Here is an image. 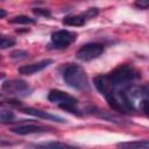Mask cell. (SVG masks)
Here are the masks:
<instances>
[{"label": "cell", "mask_w": 149, "mask_h": 149, "mask_svg": "<svg viewBox=\"0 0 149 149\" xmlns=\"http://www.w3.org/2000/svg\"><path fill=\"white\" fill-rule=\"evenodd\" d=\"M140 78V72L130 65H119L113 71L93 79L95 88L116 112L129 114L133 109L127 98V90Z\"/></svg>", "instance_id": "cell-1"}, {"label": "cell", "mask_w": 149, "mask_h": 149, "mask_svg": "<svg viewBox=\"0 0 149 149\" xmlns=\"http://www.w3.org/2000/svg\"><path fill=\"white\" fill-rule=\"evenodd\" d=\"M62 77L64 81L72 88L78 91H88L90 83L85 70L78 64H66L62 69Z\"/></svg>", "instance_id": "cell-2"}, {"label": "cell", "mask_w": 149, "mask_h": 149, "mask_svg": "<svg viewBox=\"0 0 149 149\" xmlns=\"http://www.w3.org/2000/svg\"><path fill=\"white\" fill-rule=\"evenodd\" d=\"M127 98L134 112H141L149 118V84L132 85L127 90Z\"/></svg>", "instance_id": "cell-3"}, {"label": "cell", "mask_w": 149, "mask_h": 149, "mask_svg": "<svg viewBox=\"0 0 149 149\" xmlns=\"http://www.w3.org/2000/svg\"><path fill=\"white\" fill-rule=\"evenodd\" d=\"M48 100L52 104H56L58 107L62 109L71 113L79 115V109H78V101L74 97L65 93L64 91L61 90H50L48 93Z\"/></svg>", "instance_id": "cell-4"}, {"label": "cell", "mask_w": 149, "mask_h": 149, "mask_svg": "<svg viewBox=\"0 0 149 149\" xmlns=\"http://www.w3.org/2000/svg\"><path fill=\"white\" fill-rule=\"evenodd\" d=\"M1 90L6 94L15 95V97H26V95H29L33 91V88L29 86V84L22 79L6 80L2 83Z\"/></svg>", "instance_id": "cell-5"}, {"label": "cell", "mask_w": 149, "mask_h": 149, "mask_svg": "<svg viewBox=\"0 0 149 149\" xmlns=\"http://www.w3.org/2000/svg\"><path fill=\"white\" fill-rule=\"evenodd\" d=\"M105 48L101 43H98V42H91V43H87V44H84L76 54V57L79 59V61H83V62H90V61H93L95 58H98L99 56L102 55Z\"/></svg>", "instance_id": "cell-6"}, {"label": "cell", "mask_w": 149, "mask_h": 149, "mask_svg": "<svg viewBox=\"0 0 149 149\" xmlns=\"http://www.w3.org/2000/svg\"><path fill=\"white\" fill-rule=\"evenodd\" d=\"M76 36H77V34H74L70 30L61 29V30L52 33L51 44L56 49H64V48H68L69 45H71L76 41Z\"/></svg>", "instance_id": "cell-7"}, {"label": "cell", "mask_w": 149, "mask_h": 149, "mask_svg": "<svg viewBox=\"0 0 149 149\" xmlns=\"http://www.w3.org/2000/svg\"><path fill=\"white\" fill-rule=\"evenodd\" d=\"M9 130L16 135H29V134L48 132V128L36 123H23V125H17L15 127H12Z\"/></svg>", "instance_id": "cell-8"}, {"label": "cell", "mask_w": 149, "mask_h": 149, "mask_svg": "<svg viewBox=\"0 0 149 149\" xmlns=\"http://www.w3.org/2000/svg\"><path fill=\"white\" fill-rule=\"evenodd\" d=\"M52 63V59H42L37 63H31V64H27V65H22L17 69L19 73L20 74H23V76H31L34 73H37L42 70H44L45 68H48L50 64Z\"/></svg>", "instance_id": "cell-9"}, {"label": "cell", "mask_w": 149, "mask_h": 149, "mask_svg": "<svg viewBox=\"0 0 149 149\" xmlns=\"http://www.w3.org/2000/svg\"><path fill=\"white\" fill-rule=\"evenodd\" d=\"M22 112L26 113V114L40 118V119L48 120V121H55V122H61V123L65 122L64 119L58 116V115H54V114H51L49 112H45V111H42V109H37V108H33V107H24V108H22Z\"/></svg>", "instance_id": "cell-10"}, {"label": "cell", "mask_w": 149, "mask_h": 149, "mask_svg": "<svg viewBox=\"0 0 149 149\" xmlns=\"http://www.w3.org/2000/svg\"><path fill=\"white\" fill-rule=\"evenodd\" d=\"M27 149H78L77 147L63 143V142H57V141H50V142H41L36 144H31L27 147Z\"/></svg>", "instance_id": "cell-11"}, {"label": "cell", "mask_w": 149, "mask_h": 149, "mask_svg": "<svg viewBox=\"0 0 149 149\" xmlns=\"http://www.w3.org/2000/svg\"><path fill=\"white\" fill-rule=\"evenodd\" d=\"M120 149H149V140H136V141H127L120 142L116 144Z\"/></svg>", "instance_id": "cell-12"}, {"label": "cell", "mask_w": 149, "mask_h": 149, "mask_svg": "<svg viewBox=\"0 0 149 149\" xmlns=\"http://www.w3.org/2000/svg\"><path fill=\"white\" fill-rule=\"evenodd\" d=\"M86 22V17L84 14L81 15H71L63 19V24L70 26V27H80L84 26Z\"/></svg>", "instance_id": "cell-13"}, {"label": "cell", "mask_w": 149, "mask_h": 149, "mask_svg": "<svg viewBox=\"0 0 149 149\" xmlns=\"http://www.w3.org/2000/svg\"><path fill=\"white\" fill-rule=\"evenodd\" d=\"M10 23H14V24H34L36 22L35 19H31L27 15H17V16H14L9 20Z\"/></svg>", "instance_id": "cell-14"}, {"label": "cell", "mask_w": 149, "mask_h": 149, "mask_svg": "<svg viewBox=\"0 0 149 149\" xmlns=\"http://www.w3.org/2000/svg\"><path fill=\"white\" fill-rule=\"evenodd\" d=\"M15 119V115L12 111L9 109H1L0 113V121L1 123H10L13 122V120Z\"/></svg>", "instance_id": "cell-15"}, {"label": "cell", "mask_w": 149, "mask_h": 149, "mask_svg": "<svg viewBox=\"0 0 149 149\" xmlns=\"http://www.w3.org/2000/svg\"><path fill=\"white\" fill-rule=\"evenodd\" d=\"M15 45V40L10 36H6V35H2L1 36V40H0V48L1 49H7V48H10Z\"/></svg>", "instance_id": "cell-16"}, {"label": "cell", "mask_w": 149, "mask_h": 149, "mask_svg": "<svg viewBox=\"0 0 149 149\" xmlns=\"http://www.w3.org/2000/svg\"><path fill=\"white\" fill-rule=\"evenodd\" d=\"M27 56H28V54H27V51H23V50H17V51H14V52H12L10 54V57L13 58V59H24V58H27Z\"/></svg>", "instance_id": "cell-17"}, {"label": "cell", "mask_w": 149, "mask_h": 149, "mask_svg": "<svg viewBox=\"0 0 149 149\" xmlns=\"http://www.w3.org/2000/svg\"><path fill=\"white\" fill-rule=\"evenodd\" d=\"M33 12H34L36 15H38V16H45V17H49V16H50V12H49L48 9H43V8H35Z\"/></svg>", "instance_id": "cell-18"}, {"label": "cell", "mask_w": 149, "mask_h": 149, "mask_svg": "<svg viewBox=\"0 0 149 149\" xmlns=\"http://www.w3.org/2000/svg\"><path fill=\"white\" fill-rule=\"evenodd\" d=\"M135 6L140 9H148L149 8V1L148 0H140L135 2Z\"/></svg>", "instance_id": "cell-19"}, {"label": "cell", "mask_w": 149, "mask_h": 149, "mask_svg": "<svg viewBox=\"0 0 149 149\" xmlns=\"http://www.w3.org/2000/svg\"><path fill=\"white\" fill-rule=\"evenodd\" d=\"M6 14H7V13H6V10L1 8V9H0V19H3V17L6 16Z\"/></svg>", "instance_id": "cell-20"}]
</instances>
